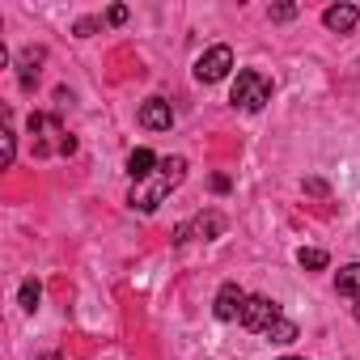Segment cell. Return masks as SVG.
I'll list each match as a JSON object with an SVG mask.
<instances>
[{
	"mask_svg": "<svg viewBox=\"0 0 360 360\" xmlns=\"http://www.w3.org/2000/svg\"><path fill=\"white\" fill-rule=\"evenodd\" d=\"M187 178V157H161L157 161V169L144 178V183H136L131 187V195H127V204L136 208V212H157L161 208V200L178 187Z\"/></svg>",
	"mask_w": 360,
	"mask_h": 360,
	"instance_id": "1",
	"label": "cell"
},
{
	"mask_svg": "<svg viewBox=\"0 0 360 360\" xmlns=\"http://www.w3.org/2000/svg\"><path fill=\"white\" fill-rule=\"evenodd\" d=\"M229 102L238 106V110H263L267 102H271V81L263 77V72H255V68H246V72H238V81H233V94H229Z\"/></svg>",
	"mask_w": 360,
	"mask_h": 360,
	"instance_id": "2",
	"label": "cell"
},
{
	"mask_svg": "<svg viewBox=\"0 0 360 360\" xmlns=\"http://www.w3.org/2000/svg\"><path fill=\"white\" fill-rule=\"evenodd\" d=\"M30 136H39V144H34V153H72L77 148V140L72 136H64V127L56 123V119H47V115H30Z\"/></svg>",
	"mask_w": 360,
	"mask_h": 360,
	"instance_id": "3",
	"label": "cell"
},
{
	"mask_svg": "<svg viewBox=\"0 0 360 360\" xmlns=\"http://www.w3.org/2000/svg\"><path fill=\"white\" fill-rule=\"evenodd\" d=\"M284 314H280V305L271 301V297H246V309H242V326L246 330H255V335H267L276 322H280Z\"/></svg>",
	"mask_w": 360,
	"mask_h": 360,
	"instance_id": "4",
	"label": "cell"
},
{
	"mask_svg": "<svg viewBox=\"0 0 360 360\" xmlns=\"http://www.w3.org/2000/svg\"><path fill=\"white\" fill-rule=\"evenodd\" d=\"M229 68H233V51H229L225 43H217V47H208V51L195 60V81L217 85L221 77H229Z\"/></svg>",
	"mask_w": 360,
	"mask_h": 360,
	"instance_id": "5",
	"label": "cell"
},
{
	"mask_svg": "<svg viewBox=\"0 0 360 360\" xmlns=\"http://www.w3.org/2000/svg\"><path fill=\"white\" fill-rule=\"evenodd\" d=\"M242 309H246V292L229 280V284H221L217 288V301H212V314L221 318V322H233V318H242Z\"/></svg>",
	"mask_w": 360,
	"mask_h": 360,
	"instance_id": "6",
	"label": "cell"
},
{
	"mask_svg": "<svg viewBox=\"0 0 360 360\" xmlns=\"http://www.w3.org/2000/svg\"><path fill=\"white\" fill-rule=\"evenodd\" d=\"M140 123H144L148 131H169V127H174V106H169L165 98H148V102L140 106Z\"/></svg>",
	"mask_w": 360,
	"mask_h": 360,
	"instance_id": "7",
	"label": "cell"
},
{
	"mask_svg": "<svg viewBox=\"0 0 360 360\" xmlns=\"http://www.w3.org/2000/svg\"><path fill=\"white\" fill-rule=\"evenodd\" d=\"M356 22H360V9H356V5H330V9L322 13V26L335 30V34H352Z\"/></svg>",
	"mask_w": 360,
	"mask_h": 360,
	"instance_id": "8",
	"label": "cell"
},
{
	"mask_svg": "<svg viewBox=\"0 0 360 360\" xmlns=\"http://www.w3.org/2000/svg\"><path fill=\"white\" fill-rule=\"evenodd\" d=\"M191 229H195L200 238H217V233L225 229V217H221V212H204V217H195V225H183V229H178V238H187ZM178 238H174V242H178Z\"/></svg>",
	"mask_w": 360,
	"mask_h": 360,
	"instance_id": "9",
	"label": "cell"
},
{
	"mask_svg": "<svg viewBox=\"0 0 360 360\" xmlns=\"http://www.w3.org/2000/svg\"><path fill=\"white\" fill-rule=\"evenodd\" d=\"M153 169H157V157H153L148 148H131V157H127V174H131V183H144Z\"/></svg>",
	"mask_w": 360,
	"mask_h": 360,
	"instance_id": "10",
	"label": "cell"
},
{
	"mask_svg": "<svg viewBox=\"0 0 360 360\" xmlns=\"http://www.w3.org/2000/svg\"><path fill=\"white\" fill-rule=\"evenodd\" d=\"M335 288H339L343 297L360 301V263H347V267H339V276H335Z\"/></svg>",
	"mask_w": 360,
	"mask_h": 360,
	"instance_id": "11",
	"label": "cell"
},
{
	"mask_svg": "<svg viewBox=\"0 0 360 360\" xmlns=\"http://www.w3.org/2000/svg\"><path fill=\"white\" fill-rule=\"evenodd\" d=\"M39 64H43V51H34V47L22 51V85H26V89L39 85Z\"/></svg>",
	"mask_w": 360,
	"mask_h": 360,
	"instance_id": "12",
	"label": "cell"
},
{
	"mask_svg": "<svg viewBox=\"0 0 360 360\" xmlns=\"http://www.w3.org/2000/svg\"><path fill=\"white\" fill-rule=\"evenodd\" d=\"M297 263H301L305 271H322V267L330 263V255L318 250V246H301V250H297Z\"/></svg>",
	"mask_w": 360,
	"mask_h": 360,
	"instance_id": "13",
	"label": "cell"
},
{
	"mask_svg": "<svg viewBox=\"0 0 360 360\" xmlns=\"http://www.w3.org/2000/svg\"><path fill=\"white\" fill-rule=\"evenodd\" d=\"M39 301H43V284H39V280H26V284H22V309L34 314Z\"/></svg>",
	"mask_w": 360,
	"mask_h": 360,
	"instance_id": "14",
	"label": "cell"
},
{
	"mask_svg": "<svg viewBox=\"0 0 360 360\" xmlns=\"http://www.w3.org/2000/svg\"><path fill=\"white\" fill-rule=\"evenodd\" d=\"M267 339H271V343H292V339H297V322L280 318V322H276V326L267 330Z\"/></svg>",
	"mask_w": 360,
	"mask_h": 360,
	"instance_id": "15",
	"label": "cell"
},
{
	"mask_svg": "<svg viewBox=\"0 0 360 360\" xmlns=\"http://www.w3.org/2000/svg\"><path fill=\"white\" fill-rule=\"evenodd\" d=\"M0 144H5V165H13V157H18V136H13V127H5Z\"/></svg>",
	"mask_w": 360,
	"mask_h": 360,
	"instance_id": "16",
	"label": "cell"
},
{
	"mask_svg": "<svg viewBox=\"0 0 360 360\" xmlns=\"http://www.w3.org/2000/svg\"><path fill=\"white\" fill-rule=\"evenodd\" d=\"M297 18V5H271V22H292Z\"/></svg>",
	"mask_w": 360,
	"mask_h": 360,
	"instance_id": "17",
	"label": "cell"
},
{
	"mask_svg": "<svg viewBox=\"0 0 360 360\" xmlns=\"http://www.w3.org/2000/svg\"><path fill=\"white\" fill-rule=\"evenodd\" d=\"M106 22H110V26H123V22H127V9H123V5H110V9H106Z\"/></svg>",
	"mask_w": 360,
	"mask_h": 360,
	"instance_id": "18",
	"label": "cell"
},
{
	"mask_svg": "<svg viewBox=\"0 0 360 360\" xmlns=\"http://www.w3.org/2000/svg\"><path fill=\"white\" fill-rule=\"evenodd\" d=\"M94 30H98V22H94V18H81V22H77V39H89Z\"/></svg>",
	"mask_w": 360,
	"mask_h": 360,
	"instance_id": "19",
	"label": "cell"
},
{
	"mask_svg": "<svg viewBox=\"0 0 360 360\" xmlns=\"http://www.w3.org/2000/svg\"><path fill=\"white\" fill-rule=\"evenodd\" d=\"M356 322H360V301H356Z\"/></svg>",
	"mask_w": 360,
	"mask_h": 360,
	"instance_id": "20",
	"label": "cell"
},
{
	"mask_svg": "<svg viewBox=\"0 0 360 360\" xmlns=\"http://www.w3.org/2000/svg\"><path fill=\"white\" fill-rule=\"evenodd\" d=\"M280 360H301V356H280Z\"/></svg>",
	"mask_w": 360,
	"mask_h": 360,
	"instance_id": "21",
	"label": "cell"
}]
</instances>
